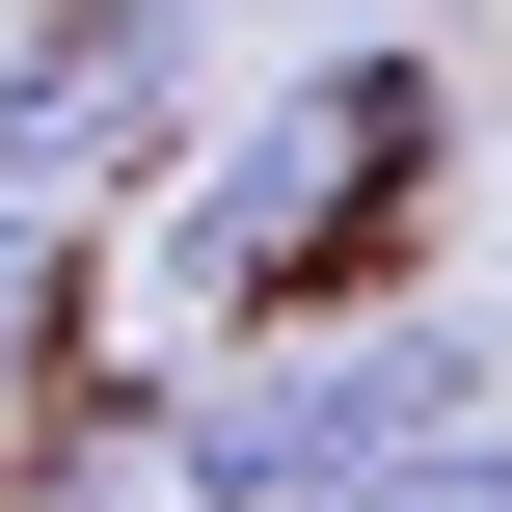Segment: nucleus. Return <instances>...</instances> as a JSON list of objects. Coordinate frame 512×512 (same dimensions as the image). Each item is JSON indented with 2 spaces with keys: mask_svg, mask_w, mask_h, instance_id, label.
I'll return each instance as SVG.
<instances>
[{
  "mask_svg": "<svg viewBox=\"0 0 512 512\" xmlns=\"http://www.w3.org/2000/svg\"><path fill=\"white\" fill-rule=\"evenodd\" d=\"M486 432V324L459 297H378V324H243L216 378H162V486L189 512H351L378 459Z\"/></svg>",
  "mask_w": 512,
  "mask_h": 512,
  "instance_id": "obj_1",
  "label": "nucleus"
},
{
  "mask_svg": "<svg viewBox=\"0 0 512 512\" xmlns=\"http://www.w3.org/2000/svg\"><path fill=\"white\" fill-rule=\"evenodd\" d=\"M405 162H432V54H297L216 162H162V270L243 324H324V243H378Z\"/></svg>",
  "mask_w": 512,
  "mask_h": 512,
  "instance_id": "obj_2",
  "label": "nucleus"
},
{
  "mask_svg": "<svg viewBox=\"0 0 512 512\" xmlns=\"http://www.w3.org/2000/svg\"><path fill=\"white\" fill-rule=\"evenodd\" d=\"M189 108H216V27L189 0H27L0 27V189L27 216H135L189 162Z\"/></svg>",
  "mask_w": 512,
  "mask_h": 512,
  "instance_id": "obj_3",
  "label": "nucleus"
},
{
  "mask_svg": "<svg viewBox=\"0 0 512 512\" xmlns=\"http://www.w3.org/2000/svg\"><path fill=\"white\" fill-rule=\"evenodd\" d=\"M54 324H81V216H27V189H0V378H27Z\"/></svg>",
  "mask_w": 512,
  "mask_h": 512,
  "instance_id": "obj_4",
  "label": "nucleus"
},
{
  "mask_svg": "<svg viewBox=\"0 0 512 512\" xmlns=\"http://www.w3.org/2000/svg\"><path fill=\"white\" fill-rule=\"evenodd\" d=\"M351 512H512V432H432V459H378Z\"/></svg>",
  "mask_w": 512,
  "mask_h": 512,
  "instance_id": "obj_5",
  "label": "nucleus"
}]
</instances>
